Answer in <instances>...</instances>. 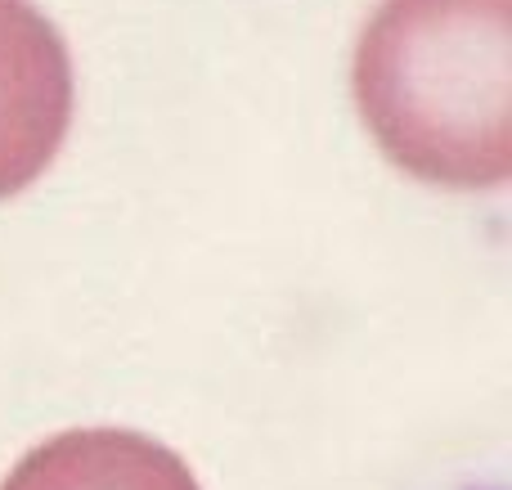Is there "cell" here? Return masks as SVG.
<instances>
[{
  "label": "cell",
  "instance_id": "6da1fadb",
  "mask_svg": "<svg viewBox=\"0 0 512 490\" xmlns=\"http://www.w3.org/2000/svg\"><path fill=\"white\" fill-rule=\"evenodd\" d=\"M508 50V0H382L351 68L378 149L427 185H504Z\"/></svg>",
  "mask_w": 512,
  "mask_h": 490
},
{
  "label": "cell",
  "instance_id": "7a4b0ae2",
  "mask_svg": "<svg viewBox=\"0 0 512 490\" xmlns=\"http://www.w3.org/2000/svg\"><path fill=\"white\" fill-rule=\"evenodd\" d=\"M72 126V59L32 0H0V198L27 189Z\"/></svg>",
  "mask_w": 512,
  "mask_h": 490
},
{
  "label": "cell",
  "instance_id": "3957f363",
  "mask_svg": "<svg viewBox=\"0 0 512 490\" xmlns=\"http://www.w3.org/2000/svg\"><path fill=\"white\" fill-rule=\"evenodd\" d=\"M0 490H203L162 441L126 428H77L32 446Z\"/></svg>",
  "mask_w": 512,
  "mask_h": 490
}]
</instances>
